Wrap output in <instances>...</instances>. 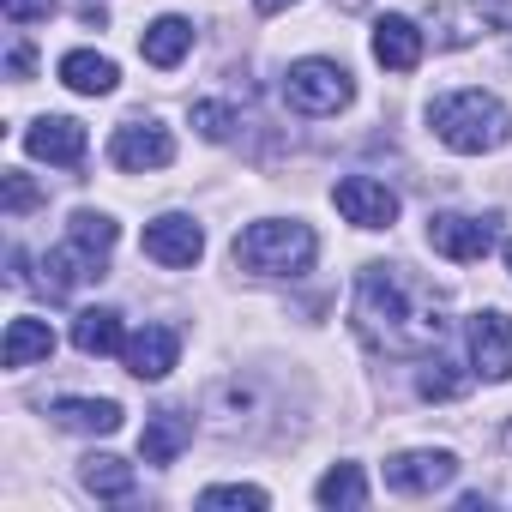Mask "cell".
<instances>
[{
	"label": "cell",
	"instance_id": "obj_16",
	"mask_svg": "<svg viewBox=\"0 0 512 512\" xmlns=\"http://www.w3.org/2000/svg\"><path fill=\"white\" fill-rule=\"evenodd\" d=\"M49 416L73 434H115L121 428V404L115 398H55Z\"/></svg>",
	"mask_w": 512,
	"mask_h": 512
},
{
	"label": "cell",
	"instance_id": "obj_17",
	"mask_svg": "<svg viewBox=\"0 0 512 512\" xmlns=\"http://www.w3.org/2000/svg\"><path fill=\"white\" fill-rule=\"evenodd\" d=\"M49 356H55V332H49V320H31V314H19V320L7 326L0 362H7V368H31V362H49Z\"/></svg>",
	"mask_w": 512,
	"mask_h": 512
},
{
	"label": "cell",
	"instance_id": "obj_28",
	"mask_svg": "<svg viewBox=\"0 0 512 512\" xmlns=\"http://www.w3.org/2000/svg\"><path fill=\"white\" fill-rule=\"evenodd\" d=\"M7 73H13V79H25V73H31V43H13V55H7Z\"/></svg>",
	"mask_w": 512,
	"mask_h": 512
},
{
	"label": "cell",
	"instance_id": "obj_29",
	"mask_svg": "<svg viewBox=\"0 0 512 512\" xmlns=\"http://www.w3.org/2000/svg\"><path fill=\"white\" fill-rule=\"evenodd\" d=\"M253 7H260V13L272 19V13H284V7H296V0H253Z\"/></svg>",
	"mask_w": 512,
	"mask_h": 512
},
{
	"label": "cell",
	"instance_id": "obj_15",
	"mask_svg": "<svg viewBox=\"0 0 512 512\" xmlns=\"http://www.w3.org/2000/svg\"><path fill=\"white\" fill-rule=\"evenodd\" d=\"M187 49H193V25L187 19H175V13H163L157 25H145V37H139V55L151 61V67H181L187 61Z\"/></svg>",
	"mask_w": 512,
	"mask_h": 512
},
{
	"label": "cell",
	"instance_id": "obj_19",
	"mask_svg": "<svg viewBox=\"0 0 512 512\" xmlns=\"http://www.w3.org/2000/svg\"><path fill=\"white\" fill-rule=\"evenodd\" d=\"M73 350H79V356H115V350H127L121 314H115V308H85V314L73 320Z\"/></svg>",
	"mask_w": 512,
	"mask_h": 512
},
{
	"label": "cell",
	"instance_id": "obj_12",
	"mask_svg": "<svg viewBox=\"0 0 512 512\" xmlns=\"http://www.w3.org/2000/svg\"><path fill=\"white\" fill-rule=\"evenodd\" d=\"M374 61H380L386 73H416V67H422V31H416L410 19L386 13V19L374 25Z\"/></svg>",
	"mask_w": 512,
	"mask_h": 512
},
{
	"label": "cell",
	"instance_id": "obj_11",
	"mask_svg": "<svg viewBox=\"0 0 512 512\" xmlns=\"http://www.w3.org/2000/svg\"><path fill=\"white\" fill-rule=\"evenodd\" d=\"M25 151H31V157H43V163L73 169V163L85 157V127H79V121H67V115H43V121L25 133Z\"/></svg>",
	"mask_w": 512,
	"mask_h": 512
},
{
	"label": "cell",
	"instance_id": "obj_13",
	"mask_svg": "<svg viewBox=\"0 0 512 512\" xmlns=\"http://www.w3.org/2000/svg\"><path fill=\"white\" fill-rule=\"evenodd\" d=\"M181 362V338L169 326H145L139 338H127V374L133 380H163Z\"/></svg>",
	"mask_w": 512,
	"mask_h": 512
},
{
	"label": "cell",
	"instance_id": "obj_21",
	"mask_svg": "<svg viewBox=\"0 0 512 512\" xmlns=\"http://www.w3.org/2000/svg\"><path fill=\"white\" fill-rule=\"evenodd\" d=\"M67 241L85 253V260H109V247H115V217H103V211H73V223H67Z\"/></svg>",
	"mask_w": 512,
	"mask_h": 512
},
{
	"label": "cell",
	"instance_id": "obj_14",
	"mask_svg": "<svg viewBox=\"0 0 512 512\" xmlns=\"http://www.w3.org/2000/svg\"><path fill=\"white\" fill-rule=\"evenodd\" d=\"M187 440H193V416L157 410V416L145 422V434H139V458H145V464H175Z\"/></svg>",
	"mask_w": 512,
	"mask_h": 512
},
{
	"label": "cell",
	"instance_id": "obj_30",
	"mask_svg": "<svg viewBox=\"0 0 512 512\" xmlns=\"http://www.w3.org/2000/svg\"><path fill=\"white\" fill-rule=\"evenodd\" d=\"M506 266H512V241H506Z\"/></svg>",
	"mask_w": 512,
	"mask_h": 512
},
{
	"label": "cell",
	"instance_id": "obj_27",
	"mask_svg": "<svg viewBox=\"0 0 512 512\" xmlns=\"http://www.w3.org/2000/svg\"><path fill=\"white\" fill-rule=\"evenodd\" d=\"M31 205H37V187H31V175L13 169V175H7V211L19 217V211H31Z\"/></svg>",
	"mask_w": 512,
	"mask_h": 512
},
{
	"label": "cell",
	"instance_id": "obj_5",
	"mask_svg": "<svg viewBox=\"0 0 512 512\" xmlns=\"http://www.w3.org/2000/svg\"><path fill=\"white\" fill-rule=\"evenodd\" d=\"M452 476H458V458H452L446 446H416V452L386 458V488H392V494H410V500L452 488Z\"/></svg>",
	"mask_w": 512,
	"mask_h": 512
},
{
	"label": "cell",
	"instance_id": "obj_8",
	"mask_svg": "<svg viewBox=\"0 0 512 512\" xmlns=\"http://www.w3.org/2000/svg\"><path fill=\"white\" fill-rule=\"evenodd\" d=\"M109 163L115 169H163V163H175V139L157 127V121H127V127H115V139H109Z\"/></svg>",
	"mask_w": 512,
	"mask_h": 512
},
{
	"label": "cell",
	"instance_id": "obj_3",
	"mask_svg": "<svg viewBox=\"0 0 512 512\" xmlns=\"http://www.w3.org/2000/svg\"><path fill=\"white\" fill-rule=\"evenodd\" d=\"M314 229L308 223H247L235 235V260L260 278H296L314 266Z\"/></svg>",
	"mask_w": 512,
	"mask_h": 512
},
{
	"label": "cell",
	"instance_id": "obj_22",
	"mask_svg": "<svg viewBox=\"0 0 512 512\" xmlns=\"http://www.w3.org/2000/svg\"><path fill=\"white\" fill-rule=\"evenodd\" d=\"M314 500H320V506H368V476H362L356 464H332V470L320 476Z\"/></svg>",
	"mask_w": 512,
	"mask_h": 512
},
{
	"label": "cell",
	"instance_id": "obj_26",
	"mask_svg": "<svg viewBox=\"0 0 512 512\" xmlns=\"http://www.w3.org/2000/svg\"><path fill=\"white\" fill-rule=\"evenodd\" d=\"M0 13H7L13 25H31V19H55L61 0H0Z\"/></svg>",
	"mask_w": 512,
	"mask_h": 512
},
{
	"label": "cell",
	"instance_id": "obj_4",
	"mask_svg": "<svg viewBox=\"0 0 512 512\" xmlns=\"http://www.w3.org/2000/svg\"><path fill=\"white\" fill-rule=\"evenodd\" d=\"M350 97H356V85L338 61H296L284 73V103L296 115H338Z\"/></svg>",
	"mask_w": 512,
	"mask_h": 512
},
{
	"label": "cell",
	"instance_id": "obj_10",
	"mask_svg": "<svg viewBox=\"0 0 512 512\" xmlns=\"http://www.w3.org/2000/svg\"><path fill=\"white\" fill-rule=\"evenodd\" d=\"M145 253H151L157 266H193L199 253H205V235H199L193 217L169 211V217H151L145 223Z\"/></svg>",
	"mask_w": 512,
	"mask_h": 512
},
{
	"label": "cell",
	"instance_id": "obj_6",
	"mask_svg": "<svg viewBox=\"0 0 512 512\" xmlns=\"http://www.w3.org/2000/svg\"><path fill=\"white\" fill-rule=\"evenodd\" d=\"M428 247L440 253V260L470 266V260H482V253L494 247V217H458V211H440V217H428Z\"/></svg>",
	"mask_w": 512,
	"mask_h": 512
},
{
	"label": "cell",
	"instance_id": "obj_18",
	"mask_svg": "<svg viewBox=\"0 0 512 512\" xmlns=\"http://www.w3.org/2000/svg\"><path fill=\"white\" fill-rule=\"evenodd\" d=\"M115 61L109 55H91V49H73V55H61V85L67 91H79V97H109L115 91Z\"/></svg>",
	"mask_w": 512,
	"mask_h": 512
},
{
	"label": "cell",
	"instance_id": "obj_9",
	"mask_svg": "<svg viewBox=\"0 0 512 512\" xmlns=\"http://www.w3.org/2000/svg\"><path fill=\"white\" fill-rule=\"evenodd\" d=\"M470 362L482 380H512V320L500 308L470 314Z\"/></svg>",
	"mask_w": 512,
	"mask_h": 512
},
{
	"label": "cell",
	"instance_id": "obj_20",
	"mask_svg": "<svg viewBox=\"0 0 512 512\" xmlns=\"http://www.w3.org/2000/svg\"><path fill=\"white\" fill-rule=\"evenodd\" d=\"M79 476H85V488H91L97 500H127V494L139 488V476H133V464H121L115 452H91Z\"/></svg>",
	"mask_w": 512,
	"mask_h": 512
},
{
	"label": "cell",
	"instance_id": "obj_25",
	"mask_svg": "<svg viewBox=\"0 0 512 512\" xmlns=\"http://www.w3.org/2000/svg\"><path fill=\"white\" fill-rule=\"evenodd\" d=\"M193 127L223 145V139L235 133V109H223V103H193Z\"/></svg>",
	"mask_w": 512,
	"mask_h": 512
},
{
	"label": "cell",
	"instance_id": "obj_24",
	"mask_svg": "<svg viewBox=\"0 0 512 512\" xmlns=\"http://www.w3.org/2000/svg\"><path fill=\"white\" fill-rule=\"evenodd\" d=\"M199 506H247V512H260L266 506V488H247V482H223V488H205Z\"/></svg>",
	"mask_w": 512,
	"mask_h": 512
},
{
	"label": "cell",
	"instance_id": "obj_23",
	"mask_svg": "<svg viewBox=\"0 0 512 512\" xmlns=\"http://www.w3.org/2000/svg\"><path fill=\"white\" fill-rule=\"evenodd\" d=\"M416 392H422V398H434V404H446V398H458V392H464V374H452V362H440V356H434V362L416 374Z\"/></svg>",
	"mask_w": 512,
	"mask_h": 512
},
{
	"label": "cell",
	"instance_id": "obj_7",
	"mask_svg": "<svg viewBox=\"0 0 512 512\" xmlns=\"http://www.w3.org/2000/svg\"><path fill=\"white\" fill-rule=\"evenodd\" d=\"M332 199L356 229H392V217H398V193L386 181H374V175H344L332 187Z\"/></svg>",
	"mask_w": 512,
	"mask_h": 512
},
{
	"label": "cell",
	"instance_id": "obj_31",
	"mask_svg": "<svg viewBox=\"0 0 512 512\" xmlns=\"http://www.w3.org/2000/svg\"><path fill=\"white\" fill-rule=\"evenodd\" d=\"M506 446H512V428H506Z\"/></svg>",
	"mask_w": 512,
	"mask_h": 512
},
{
	"label": "cell",
	"instance_id": "obj_1",
	"mask_svg": "<svg viewBox=\"0 0 512 512\" xmlns=\"http://www.w3.org/2000/svg\"><path fill=\"white\" fill-rule=\"evenodd\" d=\"M440 314H446L440 296L416 272H404V266H362V278H356V332H362L368 350L422 356L446 332Z\"/></svg>",
	"mask_w": 512,
	"mask_h": 512
},
{
	"label": "cell",
	"instance_id": "obj_2",
	"mask_svg": "<svg viewBox=\"0 0 512 512\" xmlns=\"http://www.w3.org/2000/svg\"><path fill=\"white\" fill-rule=\"evenodd\" d=\"M428 121H434L440 145H452V151H464V157L494 151V145L512 139V115H506V103L488 97V91H452V97H440V103L428 109Z\"/></svg>",
	"mask_w": 512,
	"mask_h": 512
}]
</instances>
